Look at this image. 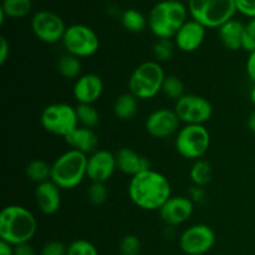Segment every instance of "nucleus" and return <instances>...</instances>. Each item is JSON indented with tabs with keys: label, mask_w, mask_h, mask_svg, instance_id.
Returning a JSON list of instances; mask_svg holds the SVG:
<instances>
[{
	"label": "nucleus",
	"mask_w": 255,
	"mask_h": 255,
	"mask_svg": "<svg viewBox=\"0 0 255 255\" xmlns=\"http://www.w3.org/2000/svg\"><path fill=\"white\" fill-rule=\"evenodd\" d=\"M35 201L41 213L55 214L61 206V188L51 179L39 183L35 189Z\"/></svg>",
	"instance_id": "18"
},
{
	"label": "nucleus",
	"mask_w": 255,
	"mask_h": 255,
	"mask_svg": "<svg viewBox=\"0 0 255 255\" xmlns=\"http://www.w3.org/2000/svg\"><path fill=\"white\" fill-rule=\"evenodd\" d=\"M32 7L31 0H2L1 11L11 19H21L30 14Z\"/></svg>",
	"instance_id": "24"
},
{
	"label": "nucleus",
	"mask_w": 255,
	"mask_h": 255,
	"mask_svg": "<svg viewBox=\"0 0 255 255\" xmlns=\"http://www.w3.org/2000/svg\"><path fill=\"white\" fill-rule=\"evenodd\" d=\"M174 45L169 39H158L153 46V55L158 61H167L173 55Z\"/></svg>",
	"instance_id": "33"
},
{
	"label": "nucleus",
	"mask_w": 255,
	"mask_h": 255,
	"mask_svg": "<svg viewBox=\"0 0 255 255\" xmlns=\"http://www.w3.org/2000/svg\"><path fill=\"white\" fill-rule=\"evenodd\" d=\"M188 7L179 0H162L151 9L148 26L158 39H171L187 21Z\"/></svg>",
	"instance_id": "3"
},
{
	"label": "nucleus",
	"mask_w": 255,
	"mask_h": 255,
	"mask_svg": "<svg viewBox=\"0 0 255 255\" xmlns=\"http://www.w3.org/2000/svg\"><path fill=\"white\" fill-rule=\"evenodd\" d=\"M177 116L186 125H204L213 115L212 104L199 95H184L176 101Z\"/></svg>",
	"instance_id": "10"
},
{
	"label": "nucleus",
	"mask_w": 255,
	"mask_h": 255,
	"mask_svg": "<svg viewBox=\"0 0 255 255\" xmlns=\"http://www.w3.org/2000/svg\"><path fill=\"white\" fill-rule=\"evenodd\" d=\"M71 149L82 152L85 154H92L99 147V137L92 128L79 126L72 133L65 138Z\"/></svg>",
	"instance_id": "20"
},
{
	"label": "nucleus",
	"mask_w": 255,
	"mask_h": 255,
	"mask_svg": "<svg viewBox=\"0 0 255 255\" xmlns=\"http://www.w3.org/2000/svg\"><path fill=\"white\" fill-rule=\"evenodd\" d=\"M104 92V82L96 74L81 75L75 81L72 94L79 104L92 105L101 97Z\"/></svg>",
	"instance_id": "16"
},
{
	"label": "nucleus",
	"mask_w": 255,
	"mask_h": 255,
	"mask_svg": "<svg viewBox=\"0 0 255 255\" xmlns=\"http://www.w3.org/2000/svg\"><path fill=\"white\" fill-rule=\"evenodd\" d=\"M25 173L30 181L39 184L51 179V166L42 159H32L26 164Z\"/></svg>",
	"instance_id": "23"
},
{
	"label": "nucleus",
	"mask_w": 255,
	"mask_h": 255,
	"mask_svg": "<svg viewBox=\"0 0 255 255\" xmlns=\"http://www.w3.org/2000/svg\"><path fill=\"white\" fill-rule=\"evenodd\" d=\"M67 246H65L62 242L51 241L47 242L40 251V255H66Z\"/></svg>",
	"instance_id": "35"
},
{
	"label": "nucleus",
	"mask_w": 255,
	"mask_h": 255,
	"mask_svg": "<svg viewBox=\"0 0 255 255\" xmlns=\"http://www.w3.org/2000/svg\"><path fill=\"white\" fill-rule=\"evenodd\" d=\"M204 197H206V191H204L203 187L194 186L189 189V198L193 202L203 201Z\"/></svg>",
	"instance_id": "39"
},
{
	"label": "nucleus",
	"mask_w": 255,
	"mask_h": 255,
	"mask_svg": "<svg viewBox=\"0 0 255 255\" xmlns=\"http://www.w3.org/2000/svg\"><path fill=\"white\" fill-rule=\"evenodd\" d=\"M36 229V218L25 207L11 204L0 213V239L12 247L30 243Z\"/></svg>",
	"instance_id": "2"
},
{
	"label": "nucleus",
	"mask_w": 255,
	"mask_h": 255,
	"mask_svg": "<svg viewBox=\"0 0 255 255\" xmlns=\"http://www.w3.org/2000/svg\"><path fill=\"white\" fill-rule=\"evenodd\" d=\"M40 124L49 133L66 138L80 125L76 107L65 102L49 105L41 112Z\"/></svg>",
	"instance_id": "7"
},
{
	"label": "nucleus",
	"mask_w": 255,
	"mask_h": 255,
	"mask_svg": "<svg viewBox=\"0 0 255 255\" xmlns=\"http://www.w3.org/2000/svg\"><path fill=\"white\" fill-rule=\"evenodd\" d=\"M0 255H14V247L4 241H0Z\"/></svg>",
	"instance_id": "41"
},
{
	"label": "nucleus",
	"mask_w": 255,
	"mask_h": 255,
	"mask_svg": "<svg viewBox=\"0 0 255 255\" xmlns=\"http://www.w3.org/2000/svg\"><path fill=\"white\" fill-rule=\"evenodd\" d=\"M187 7L192 19L207 29H219L237 12L236 0H188Z\"/></svg>",
	"instance_id": "5"
},
{
	"label": "nucleus",
	"mask_w": 255,
	"mask_h": 255,
	"mask_svg": "<svg viewBox=\"0 0 255 255\" xmlns=\"http://www.w3.org/2000/svg\"><path fill=\"white\" fill-rule=\"evenodd\" d=\"M242 49L251 52L255 51V19H251L244 25L243 36H242Z\"/></svg>",
	"instance_id": "34"
},
{
	"label": "nucleus",
	"mask_w": 255,
	"mask_h": 255,
	"mask_svg": "<svg viewBox=\"0 0 255 255\" xmlns=\"http://www.w3.org/2000/svg\"><path fill=\"white\" fill-rule=\"evenodd\" d=\"M66 255H100L96 247L86 239H77L67 246Z\"/></svg>",
	"instance_id": "30"
},
{
	"label": "nucleus",
	"mask_w": 255,
	"mask_h": 255,
	"mask_svg": "<svg viewBox=\"0 0 255 255\" xmlns=\"http://www.w3.org/2000/svg\"><path fill=\"white\" fill-rule=\"evenodd\" d=\"M31 29L35 36L46 44L62 41L67 27L61 17L49 10L37 11L31 19Z\"/></svg>",
	"instance_id": "12"
},
{
	"label": "nucleus",
	"mask_w": 255,
	"mask_h": 255,
	"mask_svg": "<svg viewBox=\"0 0 255 255\" xmlns=\"http://www.w3.org/2000/svg\"><path fill=\"white\" fill-rule=\"evenodd\" d=\"M219 39L224 47L232 51L242 49V36L244 31V24L239 20L232 19L219 27Z\"/></svg>",
	"instance_id": "21"
},
{
	"label": "nucleus",
	"mask_w": 255,
	"mask_h": 255,
	"mask_svg": "<svg viewBox=\"0 0 255 255\" xmlns=\"http://www.w3.org/2000/svg\"><path fill=\"white\" fill-rule=\"evenodd\" d=\"M181 120L174 110L158 109L148 115L146 120V131L154 138H167L176 133Z\"/></svg>",
	"instance_id": "13"
},
{
	"label": "nucleus",
	"mask_w": 255,
	"mask_h": 255,
	"mask_svg": "<svg viewBox=\"0 0 255 255\" xmlns=\"http://www.w3.org/2000/svg\"><path fill=\"white\" fill-rule=\"evenodd\" d=\"M10 54V45L7 42L6 37L1 36L0 37V64L4 65L6 61L7 56Z\"/></svg>",
	"instance_id": "37"
},
{
	"label": "nucleus",
	"mask_w": 255,
	"mask_h": 255,
	"mask_svg": "<svg viewBox=\"0 0 255 255\" xmlns=\"http://www.w3.org/2000/svg\"><path fill=\"white\" fill-rule=\"evenodd\" d=\"M162 92L164 96L172 100H179L182 96H184V85L179 77L174 76V75H169L166 76L163 81V86H162Z\"/></svg>",
	"instance_id": "29"
},
{
	"label": "nucleus",
	"mask_w": 255,
	"mask_h": 255,
	"mask_svg": "<svg viewBox=\"0 0 255 255\" xmlns=\"http://www.w3.org/2000/svg\"><path fill=\"white\" fill-rule=\"evenodd\" d=\"M194 211V204L189 197H171L159 209V216L167 226L176 227L191 218Z\"/></svg>",
	"instance_id": "15"
},
{
	"label": "nucleus",
	"mask_w": 255,
	"mask_h": 255,
	"mask_svg": "<svg viewBox=\"0 0 255 255\" xmlns=\"http://www.w3.org/2000/svg\"><path fill=\"white\" fill-rule=\"evenodd\" d=\"M14 255H36V252L30 243H25L14 247Z\"/></svg>",
	"instance_id": "40"
},
{
	"label": "nucleus",
	"mask_w": 255,
	"mask_h": 255,
	"mask_svg": "<svg viewBox=\"0 0 255 255\" xmlns=\"http://www.w3.org/2000/svg\"><path fill=\"white\" fill-rule=\"evenodd\" d=\"M87 197L94 206H102L109 198V189L105 183L92 182L91 187L87 191Z\"/></svg>",
	"instance_id": "31"
},
{
	"label": "nucleus",
	"mask_w": 255,
	"mask_h": 255,
	"mask_svg": "<svg viewBox=\"0 0 255 255\" xmlns=\"http://www.w3.org/2000/svg\"><path fill=\"white\" fill-rule=\"evenodd\" d=\"M128 196L133 204L144 211H157L172 197L171 183L159 172L148 169L131 178Z\"/></svg>",
	"instance_id": "1"
},
{
	"label": "nucleus",
	"mask_w": 255,
	"mask_h": 255,
	"mask_svg": "<svg viewBox=\"0 0 255 255\" xmlns=\"http://www.w3.org/2000/svg\"><path fill=\"white\" fill-rule=\"evenodd\" d=\"M87 154L69 149L51 164V181L61 189L76 188L87 177Z\"/></svg>",
	"instance_id": "4"
},
{
	"label": "nucleus",
	"mask_w": 255,
	"mask_h": 255,
	"mask_svg": "<svg viewBox=\"0 0 255 255\" xmlns=\"http://www.w3.org/2000/svg\"><path fill=\"white\" fill-rule=\"evenodd\" d=\"M57 70L65 79H79L81 76L82 65L79 57L66 54L57 62Z\"/></svg>",
	"instance_id": "25"
},
{
	"label": "nucleus",
	"mask_w": 255,
	"mask_h": 255,
	"mask_svg": "<svg viewBox=\"0 0 255 255\" xmlns=\"http://www.w3.org/2000/svg\"><path fill=\"white\" fill-rule=\"evenodd\" d=\"M138 112V99L136 96L127 92V94L120 95L114 104V114L117 119L132 120Z\"/></svg>",
	"instance_id": "22"
},
{
	"label": "nucleus",
	"mask_w": 255,
	"mask_h": 255,
	"mask_svg": "<svg viewBox=\"0 0 255 255\" xmlns=\"http://www.w3.org/2000/svg\"><path fill=\"white\" fill-rule=\"evenodd\" d=\"M189 178L193 182L194 186H207L212 178V168L208 162L203 161V159L196 161V163L192 166L191 171H189Z\"/></svg>",
	"instance_id": "27"
},
{
	"label": "nucleus",
	"mask_w": 255,
	"mask_h": 255,
	"mask_svg": "<svg viewBox=\"0 0 255 255\" xmlns=\"http://www.w3.org/2000/svg\"><path fill=\"white\" fill-rule=\"evenodd\" d=\"M211 134L204 125H186L176 137L177 152L187 159H201L208 151Z\"/></svg>",
	"instance_id": "8"
},
{
	"label": "nucleus",
	"mask_w": 255,
	"mask_h": 255,
	"mask_svg": "<svg viewBox=\"0 0 255 255\" xmlns=\"http://www.w3.org/2000/svg\"><path fill=\"white\" fill-rule=\"evenodd\" d=\"M76 114L77 119H79V124L82 127L95 128L100 124V114L95 109L94 105L79 104L76 106Z\"/></svg>",
	"instance_id": "28"
},
{
	"label": "nucleus",
	"mask_w": 255,
	"mask_h": 255,
	"mask_svg": "<svg viewBox=\"0 0 255 255\" xmlns=\"http://www.w3.org/2000/svg\"><path fill=\"white\" fill-rule=\"evenodd\" d=\"M62 45L67 54L79 59L90 57L100 49V39L96 32L84 24L70 25L62 37Z\"/></svg>",
	"instance_id": "9"
},
{
	"label": "nucleus",
	"mask_w": 255,
	"mask_h": 255,
	"mask_svg": "<svg viewBox=\"0 0 255 255\" xmlns=\"http://www.w3.org/2000/svg\"><path fill=\"white\" fill-rule=\"evenodd\" d=\"M206 29L196 20H187L174 36V44L181 51L193 52L201 47L206 37Z\"/></svg>",
	"instance_id": "17"
},
{
	"label": "nucleus",
	"mask_w": 255,
	"mask_h": 255,
	"mask_svg": "<svg viewBox=\"0 0 255 255\" xmlns=\"http://www.w3.org/2000/svg\"><path fill=\"white\" fill-rule=\"evenodd\" d=\"M247 74L251 81L255 85V51L251 52L247 60Z\"/></svg>",
	"instance_id": "38"
},
{
	"label": "nucleus",
	"mask_w": 255,
	"mask_h": 255,
	"mask_svg": "<svg viewBox=\"0 0 255 255\" xmlns=\"http://www.w3.org/2000/svg\"><path fill=\"white\" fill-rule=\"evenodd\" d=\"M248 127L253 133H255V110L251 114L248 119Z\"/></svg>",
	"instance_id": "42"
},
{
	"label": "nucleus",
	"mask_w": 255,
	"mask_h": 255,
	"mask_svg": "<svg viewBox=\"0 0 255 255\" xmlns=\"http://www.w3.org/2000/svg\"><path fill=\"white\" fill-rule=\"evenodd\" d=\"M121 22L126 30L131 32H141L146 29L148 20L143 16L142 12L136 9H128L122 14Z\"/></svg>",
	"instance_id": "26"
},
{
	"label": "nucleus",
	"mask_w": 255,
	"mask_h": 255,
	"mask_svg": "<svg viewBox=\"0 0 255 255\" xmlns=\"http://www.w3.org/2000/svg\"><path fill=\"white\" fill-rule=\"evenodd\" d=\"M117 169L128 176H136L141 172L151 169V163L143 156H139L136 151L128 147H122L116 152Z\"/></svg>",
	"instance_id": "19"
},
{
	"label": "nucleus",
	"mask_w": 255,
	"mask_h": 255,
	"mask_svg": "<svg viewBox=\"0 0 255 255\" xmlns=\"http://www.w3.org/2000/svg\"><path fill=\"white\" fill-rule=\"evenodd\" d=\"M237 11L248 16L251 19H255V0H236Z\"/></svg>",
	"instance_id": "36"
},
{
	"label": "nucleus",
	"mask_w": 255,
	"mask_h": 255,
	"mask_svg": "<svg viewBox=\"0 0 255 255\" xmlns=\"http://www.w3.org/2000/svg\"><path fill=\"white\" fill-rule=\"evenodd\" d=\"M119 249L121 255H138L141 252V241L134 234H127L120 242Z\"/></svg>",
	"instance_id": "32"
},
{
	"label": "nucleus",
	"mask_w": 255,
	"mask_h": 255,
	"mask_svg": "<svg viewBox=\"0 0 255 255\" xmlns=\"http://www.w3.org/2000/svg\"><path fill=\"white\" fill-rule=\"evenodd\" d=\"M164 79L166 75L159 62H142L129 76L128 90L138 100H151L162 91Z\"/></svg>",
	"instance_id": "6"
},
{
	"label": "nucleus",
	"mask_w": 255,
	"mask_h": 255,
	"mask_svg": "<svg viewBox=\"0 0 255 255\" xmlns=\"http://www.w3.org/2000/svg\"><path fill=\"white\" fill-rule=\"evenodd\" d=\"M216 244V233L207 224H194L179 237V248L187 255H203Z\"/></svg>",
	"instance_id": "11"
},
{
	"label": "nucleus",
	"mask_w": 255,
	"mask_h": 255,
	"mask_svg": "<svg viewBox=\"0 0 255 255\" xmlns=\"http://www.w3.org/2000/svg\"><path fill=\"white\" fill-rule=\"evenodd\" d=\"M251 100H252V102H253V105L255 106V85H254V87L252 89V91H251Z\"/></svg>",
	"instance_id": "43"
},
{
	"label": "nucleus",
	"mask_w": 255,
	"mask_h": 255,
	"mask_svg": "<svg viewBox=\"0 0 255 255\" xmlns=\"http://www.w3.org/2000/svg\"><path fill=\"white\" fill-rule=\"evenodd\" d=\"M117 169L116 154L107 149H97L87 159V178L105 183Z\"/></svg>",
	"instance_id": "14"
}]
</instances>
